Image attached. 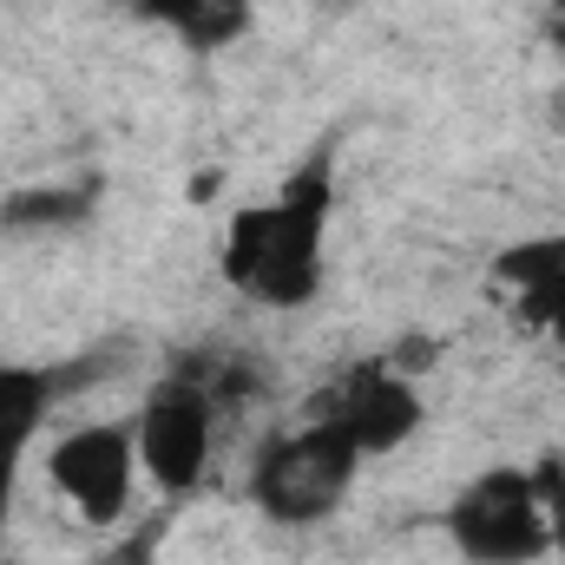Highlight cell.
I'll use <instances>...</instances> for the list:
<instances>
[{"instance_id": "1", "label": "cell", "mask_w": 565, "mask_h": 565, "mask_svg": "<svg viewBox=\"0 0 565 565\" xmlns=\"http://www.w3.org/2000/svg\"><path fill=\"white\" fill-rule=\"evenodd\" d=\"M335 158L316 151L302 158L277 191L250 198L231 211L224 237H217V277L231 282V296H244L250 309L296 316L322 296L329 282V237H335Z\"/></svg>"}, {"instance_id": "2", "label": "cell", "mask_w": 565, "mask_h": 565, "mask_svg": "<svg viewBox=\"0 0 565 565\" xmlns=\"http://www.w3.org/2000/svg\"><path fill=\"white\" fill-rule=\"evenodd\" d=\"M362 467L369 460L355 454V440L342 427H329L322 415H302L296 427H277L257 440V454L244 467V500L277 533H309L349 507Z\"/></svg>"}, {"instance_id": "3", "label": "cell", "mask_w": 565, "mask_h": 565, "mask_svg": "<svg viewBox=\"0 0 565 565\" xmlns=\"http://www.w3.org/2000/svg\"><path fill=\"white\" fill-rule=\"evenodd\" d=\"M440 533L460 565H546L553 559V533H546V507L533 487V467L520 460H493L480 473H467L447 507H440Z\"/></svg>"}, {"instance_id": "4", "label": "cell", "mask_w": 565, "mask_h": 565, "mask_svg": "<svg viewBox=\"0 0 565 565\" xmlns=\"http://www.w3.org/2000/svg\"><path fill=\"white\" fill-rule=\"evenodd\" d=\"M40 473L46 487L86 520V526H126L132 500L145 487V467H139V434H132V415H113V422H79L66 434L46 440L40 454Z\"/></svg>"}, {"instance_id": "5", "label": "cell", "mask_w": 565, "mask_h": 565, "mask_svg": "<svg viewBox=\"0 0 565 565\" xmlns=\"http://www.w3.org/2000/svg\"><path fill=\"white\" fill-rule=\"evenodd\" d=\"M132 434H139V467L145 487L164 500H191L211 480L217 460V402L198 375H158L132 408Z\"/></svg>"}, {"instance_id": "6", "label": "cell", "mask_w": 565, "mask_h": 565, "mask_svg": "<svg viewBox=\"0 0 565 565\" xmlns=\"http://www.w3.org/2000/svg\"><path fill=\"white\" fill-rule=\"evenodd\" d=\"M309 415L342 427L362 460H395L427 427V402H422V382L408 369H395L388 355H355L316 388Z\"/></svg>"}, {"instance_id": "7", "label": "cell", "mask_w": 565, "mask_h": 565, "mask_svg": "<svg viewBox=\"0 0 565 565\" xmlns=\"http://www.w3.org/2000/svg\"><path fill=\"white\" fill-rule=\"evenodd\" d=\"M493 277L513 289L520 316L565 355V231H540V237H520L493 257Z\"/></svg>"}, {"instance_id": "8", "label": "cell", "mask_w": 565, "mask_h": 565, "mask_svg": "<svg viewBox=\"0 0 565 565\" xmlns=\"http://www.w3.org/2000/svg\"><path fill=\"white\" fill-rule=\"evenodd\" d=\"M132 13L151 20L164 40H178L191 60H217L250 40L257 0H132Z\"/></svg>"}, {"instance_id": "9", "label": "cell", "mask_w": 565, "mask_h": 565, "mask_svg": "<svg viewBox=\"0 0 565 565\" xmlns=\"http://www.w3.org/2000/svg\"><path fill=\"white\" fill-rule=\"evenodd\" d=\"M53 408V375L46 369H0V540L13 520V487L26 467V447L40 440Z\"/></svg>"}, {"instance_id": "10", "label": "cell", "mask_w": 565, "mask_h": 565, "mask_svg": "<svg viewBox=\"0 0 565 565\" xmlns=\"http://www.w3.org/2000/svg\"><path fill=\"white\" fill-rule=\"evenodd\" d=\"M526 467H533V487H540V507H546L553 553L565 559V454H540V460H526Z\"/></svg>"}, {"instance_id": "11", "label": "cell", "mask_w": 565, "mask_h": 565, "mask_svg": "<svg viewBox=\"0 0 565 565\" xmlns=\"http://www.w3.org/2000/svg\"><path fill=\"white\" fill-rule=\"evenodd\" d=\"M553 13H565V0H553Z\"/></svg>"}]
</instances>
